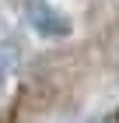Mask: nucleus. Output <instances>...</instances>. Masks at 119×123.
Instances as JSON below:
<instances>
[{
    "label": "nucleus",
    "mask_w": 119,
    "mask_h": 123,
    "mask_svg": "<svg viewBox=\"0 0 119 123\" xmlns=\"http://www.w3.org/2000/svg\"><path fill=\"white\" fill-rule=\"evenodd\" d=\"M28 21H32V28L39 35H46V39H67L70 35V18L60 14L46 0H28Z\"/></svg>",
    "instance_id": "1"
},
{
    "label": "nucleus",
    "mask_w": 119,
    "mask_h": 123,
    "mask_svg": "<svg viewBox=\"0 0 119 123\" xmlns=\"http://www.w3.org/2000/svg\"><path fill=\"white\" fill-rule=\"evenodd\" d=\"M14 67H18V46H14L11 39L0 35V92L7 88L11 74H14Z\"/></svg>",
    "instance_id": "2"
},
{
    "label": "nucleus",
    "mask_w": 119,
    "mask_h": 123,
    "mask_svg": "<svg viewBox=\"0 0 119 123\" xmlns=\"http://www.w3.org/2000/svg\"><path fill=\"white\" fill-rule=\"evenodd\" d=\"M116 123H119V113H116Z\"/></svg>",
    "instance_id": "3"
}]
</instances>
